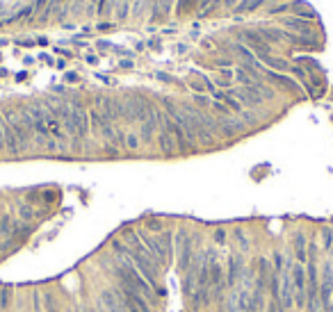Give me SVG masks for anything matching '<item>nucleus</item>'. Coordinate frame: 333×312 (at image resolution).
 I'll use <instances>...</instances> for the list:
<instances>
[{
    "label": "nucleus",
    "mask_w": 333,
    "mask_h": 312,
    "mask_svg": "<svg viewBox=\"0 0 333 312\" xmlns=\"http://www.w3.org/2000/svg\"><path fill=\"white\" fill-rule=\"evenodd\" d=\"M319 310L333 312V264L331 260L324 262L319 274Z\"/></svg>",
    "instance_id": "nucleus-1"
},
{
    "label": "nucleus",
    "mask_w": 333,
    "mask_h": 312,
    "mask_svg": "<svg viewBox=\"0 0 333 312\" xmlns=\"http://www.w3.org/2000/svg\"><path fill=\"white\" fill-rule=\"evenodd\" d=\"M292 294H295V305L299 310L306 308V264H299L295 262L292 264Z\"/></svg>",
    "instance_id": "nucleus-2"
},
{
    "label": "nucleus",
    "mask_w": 333,
    "mask_h": 312,
    "mask_svg": "<svg viewBox=\"0 0 333 312\" xmlns=\"http://www.w3.org/2000/svg\"><path fill=\"white\" fill-rule=\"evenodd\" d=\"M247 262L242 260V255H231L226 262V290H231V287H235L237 282H240V278H242L244 274H247Z\"/></svg>",
    "instance_id": "nucleus-3"
},
{
    "label": "nucleus",
    "mask_w": 333,
    "mask_h": 312,
    "mask_svg": "<svg viewBox=\"0 0 333 312\" xmlns=\"http://www.w3.org/2000/svg\"><path fill=\"white\" fill-rule=\"evenodd\" d=\"M292 248H295V260L299 264H306L308 262V242H306V235L301 230L295 232V237H292Z\"/></svg>",
    "instance_id": "nucleus-4"
},
{
    "label": "nucleus",
    "mask_w": 333,
    "mask_h": 312,
    "mask_svg": "<svg viewBox=\"0 0 333 312\" xmlns=\"http://www.w3.org/2000/svg\"><path fill=\"white\" fill-rule=\"evenodd\" d=\"M123 146L130 150H137L139 148V137H137L135 132H128V134H123Z\"/></svg>",
    "instance_id": "nucleus-5"
},
{
    "label": "nucleus",
    "mask_w": 333,
    "mask_h": 312,
    "mask_svg": "<svg viewBox=\"0 0 333 312\" xmlns=\"http://www.w3.org/2000/svg\"><path fill=\"white\" fill-rule=\"evenodd\" d=\"M7 132H9V126L5 123V119L0 116V150L7 148Z\"/></svg>",
    "instance_id": "nucleus-6"
},
{
    "label": "nucleus",
    "mask_w": 333,
    "mask_h": 312,
    "mask_svg": "<svg viewBox=\"0 0 333 312\" xmlns=\"http://www.w3.org/2000/svg\"><path fill=\"white\" fill-rule=\"evenodd\" d=\"M265 0H242L240 5H237V12H251V9H256L258 5H263Z\"/></svg>",
    "instance_id": "nucleus-7"
},
{
    "label": "nucleus",
    "mask_w": 333,
    "mask_h": 312,
    "mask_svg": "<svg viewBox=\"0 0 333 312\" xmlns=\"http://www.w3.org/2000/svg\"><path fill=\"white\" fill-rule=\"evenodd\" d=\"M322 246H324L326 251H331L333 248V230L331 228H322Z\"/></svg>",
    "instance_id": "nucleus-8"
},
{
    "label": "nucleus",
    "mask_w": 333,
    "mask_h": 312,
    "mask_svg": "<svg viewBox=\"0 0 333 312\" xmlns=\"http://www.w3.org/2000/svg\"><path fill=\"white\" fill-rule=\"evenodd\" d=\"M18 214H21L23 221H30V219H34V210H30V208H25V205H21Z\"/></svg>",
    "instance_id": "nucleus-9"
},
{
    "label": "nucleus",
    "mask_w": 333,
    "mask_h": 312,
    "mask_svg": "<svg viewBox=\"0 0 333 312\" xmlns=\"http://www.w3.org/2000/svg\"><path fill=\"white\" fill-rule=\"evenodd\" d=\"M235 237H237V242H240V248H242V253L249 251V242H247V237L242 235V230H235Z\"/></svg>",
    "instance_id": "nucleus-10"
},
{
    "label": "nucleus",
    "mask_w": 333,
    "mask_h": 312,
    "mask_svg": "<svg viewBox=\"0 0 333 312\" xmlns=\"http://www.w3.org/2000/svg\"><path fill=\"white\" fill-rule=\"evenodd\" d=\"M146 228H151V230H155V232H162V230H165V228H162V223H160V221H155V219H153V221H149V223H146Z\"/></svg>",
    "instance_id": "nucleus-11"
},
{
    "label": "nucleus",
    "mask_w": 333,
    "mask_h": 312,
    "mask_svg": "<svg viewBox=\"0 0 333 312\" xmlns=\"http://www.w3.org/2000/svg\"><path fill=\"white\" fill-rule=\"evenodd\" d=\"M215 242H217V244H224V242H226V230H217V232H215Z\"/></svg>",
    "instance_id": "nucleus-12"
}]
</instances>
